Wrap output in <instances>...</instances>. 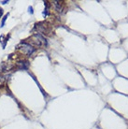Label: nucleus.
Here are the masks:
<instances>
[{"label":"nucleus","mask_w":128,"mask_h":129,"mask_svg":"<svg viewBox=\"0 0 128 129\" xmlns=\"http://www.w3.org/2000/svg\"><path fill=\"white\" fill-rule=\"evenodd\" d=\"M2 14H3V10H2V9H0V17L2 16Z\"/></svg>","instance_id":"1a4fd4ad"},{"label":"nucleus","mask_w":128,"mask_h":129,"mask_svg":"<svg viewBox=\"0 0 128 129\" xmlns=\"http://www.w3.org/2000/svg\"><path fill=\"white\" fill-rule=\"evenodd\" d=\"M30 40V45L34 47H44L47 46V40L45 39L44 37H42L39 34H34V35L29 39Z\"/></svg>","instance_id":"f257e3e1"},{"label":"nucleus","mask_w":128,"mask_h":129,"mask_svg":"<svg viewBox=\"0 0 128 129\" xmlns=\"http://www.w3.org/2000/svg\"><path fill=\"white\" fill-rule=\"evenodd\" d=\"M36 28L39 30V32L44 34V35H50L51 33V27L50 24L46 23H39L36 24Z\"/></svg>","instance_id":"7ed1b4c3"},{"label":"nucleus","mask_w":128,"mask_h":129,"mask_svg":"<svg viewBox=\"0 0 128 129\" xmlns=\"http://www.w3.org/2000/svg\"><path fill=\"white\" fill-rule=\"evenodd\" d=\"M18 50H19L20 52L23 53V54L27 55V56H30V55L32 54L34 51H35V49L33 48L32 46L28 44V43H26V42H23V43H21L19 46H18Z\"/></svg>","instance_id":"f03ea898"},{"label":"nucleus","mask_w":128,"mask_h":129,"mask_svg":"<svg viewBox=\"0 0 128 129\" xmlns=\"http://www.w3.org/2000/svg\"><path fill=\"white\" fill-rule=\"evenodd\" d=\"M0 3L2 4V5H6L7 3H9V1H7V0L6 1H0Z\"/></svg>","instance_id":"6e6552de"},{"label":"nucleus","mask_w":128,"mask_h":129,"mask_svg":"<svg viewBox=\"0 0 128 129\" xmlns=\"http://www.w3.org/2000/svg\"><path fill=\"white\" fill-rule=\"evenodd\" d=\"M8 17H9V13H8V14H6V15L3 17V19H2V23H1V25H0V27H1V28H3V27H4V25H5V22H6V20L8 19Z\"/></svg>","instance_id":"39448f33"},{"label":"nucleus","mask_w":128,"mask_h":129,"mask_svg":"<svg viewBox=\"0 0 128 129\" xmlns=\"http://www.w3.org/2000/svg\"><path fill=\"white\" fill-rule=\"evenodd\" d=\"M53 3V5H54L55 9H56V10L57 11H59V12H62V10H63V7H62V5L59 2H57V1H53L52 2Z\"/></svg>","instance_id":"20e7f679"},{"label":"nucleus","mask_w":128,"mask_h":129,"mask_svg":"<svg viewBox=\"0 0 128 129\" xmlns=\"http://www.w3.org/2000/svg\"><path fill=\"white\" fill-rule=\"evenodd\" d=\"M6 81V77H4V76H0V85H2V84L5 82Z\"/></svg>","instance_id":"423d86ee"},{"label":"nucleus","mask_w":128,"mask_h":129,"mask_svg":"<svg viewBox=\"0 0 128 129\" xmlns=\"http://www.w3.org/2000/svg\"><path fill=\"white\" fill-rule=\"evenodd\" d=\"M28 12L30 13V14H33V13H34V10H33L32 7H29L28 8Z\"/></svg>","instance_id":"0eeeda50"}]
</instances>
